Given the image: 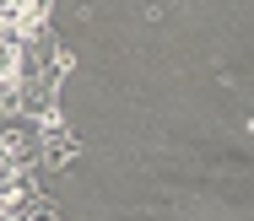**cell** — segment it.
I'll return each mask as SVG.
<instances>
[{"instance_id": "cell-1", "label": "cell", "mask_w": 254, "mask_h": 221, "mask_svg": "<svg viewBox=\"0 0 254 221\" xmlns=\"http://www.w3.org/2000/svg\"><path fill=\"white\" fill-rule=\"evenodd\" d=\"M49 108H54V81L49 76H22V81L0 87V113H11V119H22V113L44 119Z\"/></svg>"}, {"instance_id": "cell-2", "label": "cell", "mask_w": 254, "mask_h": 221, "mask_svg": "<svg viewBox=\"0 0 254 221\" xmlns=\"http://www.w3.org/2000/svg\"><path fill=\"white\" fill-rule=\"evenodd\" d=\"M38 211H49V194H44L38 173H16L0 189V221H33Z\"/></svg>"}, {"instance_id": "cell-7", "label": "cell", "mask_w": 254, "mask_h": 221, "mask_svg": "<svg viewBox=\"0 0 254 221\" xmlns=\"http://www.w3.org/2000/svg\"><path fill=\"white\" fill-rule=\"evenodd\" d=\"M16 173H22V167H16V162H11V157H5V151H0V189H5V183H11Z\"/></svg>"}, {"instance_id": "cell-5", "label": "cell", "mask_w": 254, "mask_h": 221, "mask_svg": "<svg viewBox=\"0 0 254 221\" xmlns=\"http://www.w3.org/2000/svg\"><path fill=\"white\" fill-rule=\"evenodd\" d=\"M22 76H33L27 70V44L22 38H0V87H11Z\"/></svg>"}, {"instance_id": "cell-4", "label": "cell", "mask_w": 254, "mask_h": 221, "mask_svg": "<svg viewBox=\"0 0 254 221\" xmlns=\"http://www.w3.org/2000/svg\"><path fill=\"white\" fill-rule=\"evenodd\" d=\"M38 146H44V167H70V162H76V151H81L76 135H70L65 124H60V130H44Z\"/></svg>"}, {"instance_id": "cell-8", "label": "cell", "mask_w": 254, "mask_h": 221, "mask_svg": "<svg viewBox=\"0 0 254 221\" xmlns=\"http://www.w3.org/2000/svg\"><path fill=\"white\" fill-rule=\"evenodd\" d=\"M33 221H60V216H54V211H38V216H33Z\"/></svg>"}, {"instance_id": "cell-3", "label": "cell", "mask_w": 254, "mask_h": 221, "mask_svg": "<svg viewBox=\"0 0 254 221\" xmlns=\"http://www.w3.org/2000/svg\"><path fill=\"white\" fill-rule=\"evenodd\" d=\"M0 151H5V157H11L16 167H22V173H33V167L44 162V146H38V140H33L27 130H16V124H11L5 135H0Z\"/></svg>"}, {"instance_id": "cell-6", "label": "cell", "mask_w": 254, "mask_h": 221, "mask_svg": "<svg viewBox=\"0 0 254 221\" xmlns=\"http://www.w3.org/2000/svg\"><path fill=\"white\" fill-rule=\"evenodd\" d=\"M70 65H76V59H70V49H65V44H54V49H49V70H44V76L60 87V81L70 76Z\"/></svg>"}]
</instances>
